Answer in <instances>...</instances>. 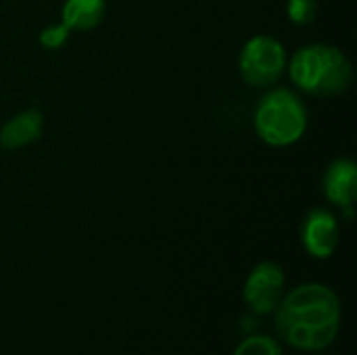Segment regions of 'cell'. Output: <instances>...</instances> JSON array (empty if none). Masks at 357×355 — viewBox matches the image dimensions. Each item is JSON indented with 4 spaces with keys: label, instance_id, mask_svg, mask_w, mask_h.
<instances>
[{
    "label": "cell",
    "instance_id": "cell-1",
    "mask_svg": "<svg viewBox=\"0 0 357 355\" xmlns=\"http://www.w3.org/2000/svg\"><path fill=\"white\" fill-rule=\"evenodd\" d=\"M276 335L299 352H324L341 328V301L331 287L307 282L284 293L274 310Z\"/></svg>",
    "mask_w": 357,
    "mask_h": 355
},
{
    "label": "cell",
    "instance_id": "cell-2",
    "mask_svg": "<svg viewBox=\"0 0 357 355\" xmlns=\"http://www.w3.org/2000/svg\"><path fill=\"white\" fill-rule=\"evenodd\" d=\"M293 84L312 96L343 94L354 82L351 61L343 50L328 44H310L299 48L291 59Z\"/></svg>",
    "mask_w": 357,
    "mask_h": 355
},
{
    "label": "cell",
    "instance_id": "cell-3",
    "mask_svg": "<svg viewBox=\"0 0 357 355\" xmlns=\"http://www.w3.org/2000/svg\"><path fill=\"white\" fill-rule=\"evenodd\" d=\"M307 109L303 100L287 90H270L255 109V132L270 146H291L305 134Z\"/></svg>",
    "mask_w": 357,
    "mask_h": 355
},
{
    "label": "cell",
    "instance_id": "cell-4",
    "mask_svg": "<svg viewBox=\"0 0 357 355\" xmlns=\"http://www.w3.org/2000/svg\"><path fill=\"white\" fill-rule=\"evenodd\" d=\"M287 67V50L272 36H253L245 42L238 56L241 77L253 88H268L282 75Z\"/></svg>",
    "mask_w": 357,
    "mask_h": 355
},
{
    "label": "cell",
    "instance_id": "cell-5",
    "mask_svg": "<svg viewBox=\"0 0 357 355\" xmlns=\"http://www.w3.org/2000/svg\"><path fill=\"white\" fill-rule=\"evenodd\" d=\"M287 278L284 270L276 262L257 264L245 280L243 301L255 316L274 314L282 295H284Z\"/></svg>",
    "mask_w": 357,
    "mask_h": 355
},
{
    "label": "cell",
    "instance_id": "cell-6",
    "mask_svg": "<svg viewBox=\"0 0 357 355\" xmlns=\"http://www.w3.org/2000/svg\"><path fill=\"white\" fill-rule=\"evenodd\" d=\"M339 241H341L339 222L328 209L316 207L305 216L301 226V243L312 257L328 259L337 251Z\"/></svg>",
    "mask_w": 357,
    "mask_h": 355
},
{
    "label": "cell",
    "instance_id": "cell-7",
    "mask_svg": "<svg viewBox=\"0 0 357 355\" xmlns=\"http://www.w3.org/2000/svg\"><path fill=\"white\" fill-rule=\"evenodd\" d=\"M324 192L333 205L347 209L351 216L357 197V165L351 159H337L328 165L324 174Z\"/></svg>",
    "mask_w": 357,
    "mask_h": 355
},
{
    "label": "cell",
    "instance_id": "cell-8",
    "mask_svg": "<svg viewBox=\"0 0 357 355\" xmlns=\"http://www.w3.org/2000/svg\"><path fill=\"white\" fill-rule=\"evenodd\" d=\"M44 117L38 109H25L0 128V146L15 151L36 142L42 134Z\"/></svg>",
    "mask_w": 357,
    "mask_h": 355
},
{
    "label": "cell",
    "instance_id": "cell-9",
    "mask_svg": "<svg viewBox=\"0 0 357 355\" xmlns=\"http://www.w3.org/2000/svg\"><path fill=\"white\" fill-rule=\"evenodd\" d=\"M107 13L105 0H65L61 19L69 31H88L100 25Z\"/></svg>",
    "mask_w": 357,
    "mask_h": 355
},
{
    "label": "cell",
    "instance_id": "cell-10",
    "mask_svg": "<svg viewBox=\"0 0 357 355\" xmlns=\"http://www.w3.org/2000/svg\"><path fill=\"white\" fill-rule=\"evenodd\" d=\"M232 355H282V347L270 335H251L241 341Z\"/></svg>",
    "mask_w": 357,
    "mask_h": 355
},
{
    "label": "cell",
    "instance_id": "cell-11",
    "mask_svg": "<svg viewBox=\"0 0 357 355\" xmlns=\"http://www.w3.org/2000/svg\"><path fill=\"white\" fill-rule=\"evenodd\" d=\"M287 15L295 25H310L318 15V2L316 0H289Z\"/></svg>",
    "mask_w": 357,
    "mask_h": 355
},
{
    "label": "cell",
    "instance_id": "cell-12",
    "mask_svg": "<svg viewBox=\"0 0 357 355\" xmlns=\"http://www.w3.org/2000/svg\"><path fill=\"white\" fill-rule=\"evenodd\" d=\"M69 33H71V31H69L63 23H59V25H48V27H44V29L40 31V44H42L44 48H50V50L61 48V46L67 42Z\"/></svg>",
    "mask_w": 357,
    "mask_h": 355
}]
</instances>
